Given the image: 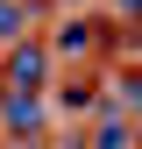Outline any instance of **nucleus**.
<instances>
[{"label":"nucleus","mask_w":142,"mask_h":149,"mask_svg":"<svg viewBox=\"0 0 142 149\" xmlns=\"http://www.w3.org/2000/svg\"><path fill=\"white\" fill-rule=\"evenodd\" d=\"M0 121H7V135H29L36 121H43V107H36V92H0Z\"/></svg>","instance_id":"obj_1"},{"label":"nucleus","mask_w":142,"mask_h":149,"mask_svg":"<svg viewBox=\"0 0 142 149\" xmlns=\"http://www.w3.org/2000/svg\"><path fill=\"white\" fill-rule=\"evenodd\" d=\"M7 85L14 92H36V85H43V50H36V43H22L7 57Z\"/></svg>","instance_id":"obj_2"},{"label":"nucleus","mask_w":142,"mask_h":149,"mask_svg":"<svg viewBox=\"0 0 142 149\" xmlns=\"http://www.w3.org/2000/svg\"><path fill=\"white\" fill-rule=\"evenodd\" d=\"M85 43H93V29H85V22H71V29L57 36V50H85Z\"/></svg>","instance_id":"obj_3"},{"label":"nucleus","mask_w":142,"mask_h":149,"mask_svg":"<svg viewBox=\"0 0 142 149\" xmlns=\"http://www.w3.org/2000/svg\"><path fill=\"white\" fill-rule=\"evenodd\" d=\"M22 29V7H14V0H0V36H14Z\"/></svg>","instance_id":"obj_4"},{"label":"nucleus","mask_w":142,"mask_h":149,"mask_svg":"<svg viewBox=\"0 0 142 149\" xmlns=\"http://www.w3.org/2000/svg\"><path fill=\"white\" fill-rule=\"evenodd\" d=\"M114 7H121V14H142V0H114Z\"/></svg>","instance_id":"obj_5"},{"label":"nucleus","mask_w":142,"mask_h":149,"mask_svg":"<svg viewBox=\"0 0 142 149\" xmlns=\"http://www.w3.org/2000/svg\"><path fill=\"white\" fill-rule=\"evenodd\" d=\"M0 78H7V64H0Z\"/></svg>","instance_id":"obj_6"},{"label":"nucleus","mask_w":142,"mask_h":149,"mask_svg":"<svg viewBox=\"0 0 142 149\" xmlns=\"http://www.w3.org/2000/svg\"><path fill=\"white\" fill-rule=\"evenodd\" d=\"M22 149H36V142H22Z\"/></svg>","instance_id":"obj_7"}]
</instances>
